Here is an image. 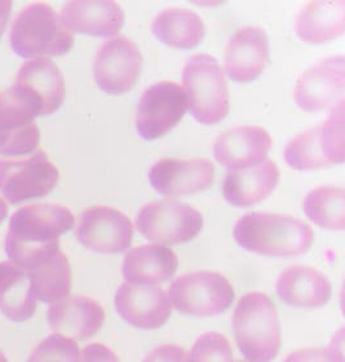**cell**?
<instances>
[{
    "label": "cell",
    "mask_w": 345,
    "mask_h": 362,
    "mask_svg": "<svg viewBox=\"0 0 345 362\" xmlns=\"http://www.w3.org/2000/svg\"><path fill=\"white\" fill-rule=\"evenodd\" d=\"M76 218L57 204L25 206L11 216L6 235L9 262L28 269L60 249V235L74 228Z\"/></svg>",
    "instance_id": "cell-1"
},
{
    "label": "cell",
    "mask_w": 345,
    "mask_h": 362,
    "mask_svg": "<svg viewBox=\"0 0 345 362\" xmlns=\"http://www.w3.org/2000/svg\"><path fill=\"white\" fill-rule=\"evenodd\" d=\"M234 240L259 255L299 257L312 247L313 229L298 218L281 214L250 212L234 226Z\"/></svg>",
    "instance_id": "cell-2"
},
{
    "label": "cell",
    "mask_w": 345,
    "mask_h": 362,
    "mask_svg": "<svg viewBox=\"0 0 345 362\" xmlns=\"http://www.w3.org/2000/svg\"><path fill=\"white\" fill-rule=\"evenodd\" d=\"M237 346L248 362H270L281 351V325L273 302L263 293L243 295L232 318Z\"/></svg>",
    "instance_id": "cell-3"
},
{
    "label": "cell",
    "mask_w": 345,
    "mask_h": 362,
    "mask_svg": "<svg viewBox=\"0 0 345 362\" xmlns=\"http://www.w3.org/2000/svg\"><path fill=\"white\" fill-rule=\"evenodd\" d=\"M12 49L23 59L60 56L74 45V37L47 3H33L17 15L9 35Z\"/></svg>",
    "instance_id": "cell-4"
},
{
    "label": "cell",
    "mask_w": 345,
    "mask_h": 362,
    "mask_svg": "<svg viewBox=\"0 0 345 362\" xmlns=\"http://www.w3.org/2000/svg\"><path fill=\"white\" fill-rule=\"evenodd\" d=\"M189 110L203 124H216L229 112V90L218 61L206 53L189 59L182 71Z\"/></svg>",
    "instance_id": "cell-5"
},
{
    "label": "cell",
    "mask_w": 345,
    "mask_h": 362,
    "mask_svg": "<svg viewBox=\"0 0 345 362\" xmlns=\"http://www.w3.org/2000/svg\"><path fill=\"white\" fill-rule=\"evenodd\" d=\"M344 100L326 121L286 145V163L295 170H315L345 160Z\"/></svg>",
    "instance_id": "cell-6"
},
{
    "label": "cell",
    "mask_w": 345,
    "mask_h": 362,
    "mask_svg": "<svg viewBox=\"0 0 345 362\" xmlns=\"http://www.w3.org/2000/svg\"><path fill=\"white\" fill-rule=\"evenodd\" d=\"M168 299L176 310L190 316H218L232 307L234 290L216 272H192L175 279Z\"/></svg>",
    "instance_id": "cell-7"
},
{
    "label": "cell",
    "mask_w": 345,
    "mask_h": 362,
    "mask_svg": "<svg viewBox=\"0 0 345 362\" xmlns=\"http://www.w3.org/2000/svg\"><path fill=\"white\" fill-rule=\"evenodd\" d=\"M139 232L159 245H181L194 240L203 228L201 212L172 199L145 204L136 218Z\"/></svg>",
    "instance_id": "cell-8"
},
{
    "label": "cell",
    "mask_w": 345,
    "mask_h": 362,
    "mask_svg": "<svg viewBox=\"0 0 345 362\" xmlns=\"http://www.w3.org/2000/svg\"><path fill=\"white\" fill-rule=\"evenodd\" d=\"M60 173L45 151L29 158L0 159V193L18 204L48 196L59 184Z\"/></svg>",
    "instance_id": "cell-9"
},
{
    "label": "cell",
    "mask_w": 345,
    "mask_h": 362,
    "mask_svg": "<svg viewBox=\"0 0 345 362\" xmlns=\"http://www.w3.org/2000/svg\"><path fill=\"white\" fill-rule=\"evenodd\" d=\"M188 109L180 84L162 81L144 90L136 112V129L144 140H156L168 134Z\"/></svg>",
    "instance_id": "cell-10"
},
{
    "label": "cell",
    "mask_w": 345,
    "mask_h": 362,
    "mask_svg": "<svg viewBox=\"0 0 345 362\" xmlns=\"http://www.w3.org/2000/svg\"><path fill=\"white\" fill-rule=\"evenodd\" d=\"M16 93L37 117L60 109L65 98V81L59 66L45 57L25 62L17 73Z\"/></svg>",
    "instance_id": "cell-11"
},
{
    "label": "cell",
    "mask_w": 345,
    "mask_h": 362,
    "mask_svg": "<svg viewBox=\"0 0 345 362\" xmlns=\"http://www.w3.org/2000/svg\"><path fill=\"white\" fill-rule=\"evenodd\" d=\"M141 69V52L135 42L126 37L105 42L100 47L93 62L95 81L109 95H122L132 90Z\"/></svg>",
    "instance_id": "cell-12"
},
{
    "label": "cell",
    "mask_w": 345,
    "mask_h": 362,
    "mask_svg": "<svg viewBox=\"0 0 345 362\" xmlns=\"http://www.w3.org/2000/svg\"><path fill=\"white\" fill-rule=\"evenodd\" d=\"M76 237L88 250L118 254L129 249L134 226L123 212L107 206H93L81 214Z\"/></svg>",
    "instance_id": "cell-13"
},
{
    "label": "cell",
    "mask_w": 345,
    "mask_h": 362,
    "mask_svg": "<svg viewBox=\"0 0 345 362\" xmlns=\"http://www.w3.org/2000/svg\"><path fill=\"white\" fill-rule=\"evenodd\" d=\"M344 56H331L301 74L293 96L303 110L318 112L335 105L338 100H344Z\"/></svg>",
    "instance_id": "cell-14"
},
{
    "label": "cell",
    "mask_w": 345,
    "mask_h": 362,
    "mask_svg": "<svg viewBox=\"0 0 345 362\" xmlns=\"http://www.w3.org/2000/svg\"><path fill=\"white\" fill-rule=\"evenodd\" d=\"M115 310L137 329L156 330L168 321L172 305L160 287L124 282L115 294Z\"/></svg>",
    "instance_id": "cell-15"
},
{
    "label": "cell",
    "mask_w": 345,
    "mask_h": 362,
    "mask_svg": "<svg viewBox=\"0 0 345 362\" xmlns=\"http://www.w3.org/2000/svg\"><path fill=\"white\" fill-rule=\"evenodd\" d=\"M149 181L163 196H188L214 185L215 167L207 159H160L151 166Z\"/></svg>",
    "instance_id": "cell-16"
},
{
    "label": "cell",
    "mask_w": 345,
    "mask_h": 362,
    "mask_svg": "<svg viewBox=\"0 0 345 362\" xmlns=\"http://www.w3.org/2000/svg\"><path fill=\"white\" fill-rule=\"evenodd\" d=\"M35 115L12 87L0 92V154L25 156L38 148Z\"/></svg>",
    "instance_id": "cell-17"
},
{
    "label": "cell",
    "mask_w": 345,
    "mask_h": 362,
    "mask_svg": "<svg viewBox=\"0 0 345 362\" xmlns=\"http://www.w3.org/2000/svg\"><path fill=\"white\" fill-rule=\"evenodd\" d=\"M47 320L56 334L83 341L101 330L105 322V310L90 296L74 295L51 304Z\"/></svg>",
    "instance_id": "cell-18"
},
{
    "label": "cell",
    "mask_w": 345,
    "mask_h": 362,
    "mask_svg": "<svg viewBox=\"0 0 345 362\" xmlns=\"http://www.w3.org/2000/svg\"><path fill=\"white\" fill-rule=\"evenodd\" d=\"M269 61V40L265 31L256 26H246L235 31L226 51L228 76L240 83L256 79Z\"/></svg>",
    "instance_id": "cell-19"
},
{
    "label": "cell",
    "mask_w": 345,
    "mask_h": 362,
    "mask_svg": "<svg viewBox=\"0 0 345 362\" xmlns=\"http://www.w3.org/2000/svg\"><path fill=\"white\" fill-rule=\"evenodd\" d=\"M271 148V137L267 129L245 126L226 131L214 145V156L228 168H247L262 163Z\"/></svg>",
    "instance_id": "cell-20"
},
{
    "label": "cell",
    "mask_w": 345,
    "mask_h": 362,
    "mask_svg": "<svg viewBox=\"0 0 345 362\" xmlns=\"http://www.w3.org/2000/svg\"><path fill=\"white\" fill-rule=\"evenodd\" d=\"M61 23L69 31L93 37H112L123 28L124 12L115 1H69L61 11Z\"/></svg>",
    "instance_id": "cell-21"
},
{
    "label": "cell",
    "mask_w": 345,
    "mask_h": 362,
    "mask_svg": "<svg viewBox=\"0 0 345 362\" xmlns=\"http://www.w3.org/2000/svg\"><path fill=\"white\" fill-rule=\"evenodd\" d=\"M279 168L273 160L234 170L226 175L223 194L229 204L248 207L260 204L273 193L279 182Z\"/></svg>",
    "instance_id": "cell-22"
},
{
    "label": "cell",
    "mask_w": 345,
    "mask_h": 362,
    "mask_svg": "<svg viewBox=\"0 0 345 362\" xmlns=\"http://www.w3.org/2000/svg\"><path fill=\"white\" fill-rule=\"evenodd\" d=\"M276 291L281 300L299 308H318L330 300V281L310 267L293 265L279 274Z\"/></svg>",
    "instance_id": "cell-23"
},
{
    "label": "cell",
    "mask_w": 345,
    "mask_h": 362,
    "mask_svg": "<svg viewBox=\"0 0 345 362\" xmlns=\"http://www.w3.org/2000/svg\"><path fill=\"white\" fill-rule=\"evenodd\" d=\"M179 268V259L172 250L162 245H144L126 254L122 273L135 285H156L170 279Z\"/></svg>",
    "instance_id": "cell-24"
},
{
    "label": "cell",
    "mask_w": 345,
    "mask_h": 362,
    "mask_svg": "<svg viewBox=\"0 0 345 362\" xmlns=\"http://www.w3.org/2000/svg\"><path fill=\"white\" fill-rule=\"evenodd\" d=\"M296 34L310 45H321L340 37L345 30V3L312 1L296 18Z\"/></svg>",
    "instance_id": "cell-25"
},
{
    "label": "cell",
    "mask_w": 345,
    "mask_h": 362,
    "mask_svg": "<svg viewBox=\"0 0 345 362\" xmlns=\"http://www.w3.org/2000/svg\"><path fill=\"white\" fill-rule=\"evenodd\" d=\"M37 304L28 272L12 262L0 263V312L13 322H25Z\"/></svg>",
    "instance_id": "cell-26"
},
{
    "label": "cell",
    "mask_w": 345,
    "mask_h": 362,
    "mask_svg": "<svg viewBox=\"0 0 345 362\" xmlns=\"http://www.w3.org/2000/svg\"><path fill=\"white\" fill-rule=\"evenodd\" d=\"M25 271L29 274L37 300L53 304L68 298L71 291V268L68 257L61 250Z\"/></svg>",
    "instance_id": "cell-27"
},
{
    "label": "cell",
    "mask_w": 345,
    "mask_h": 362,
    "mask_svg": "<svg viewBox=\"0 0 345 362\" xmlns=\"http://www.w3.org/2000/svg\"><path fill=\"white\" fill-rule=\"evenodd\" d=\"M151 30L162 43L180 49L194 48L202 42L206 33L202 18L185 8L162 11L154 18Z\"/></svg>",
    "instance_id": "cell-28"
},
{
    "label": "cell",
    "mask_w": 345,
    "mask_h": 362,
    "mask_svg": "<svg viewBox=\"0 0 345 362\" xmlns=\"http://www.w3.org/2000/svg\"><path fill=\"white\" fill-rule=\"evenodd\" d=\"M308 219L330 230H344L345 192L338 187H321L312 190L303 202Z\"/></svg>",
    "instance_id": "cell-29"
},
{
    "label": "cell",
    "mask_w": 345,
    "mask_h": 362,
    "mask_svg": "<svg viewBox=\"0 0 345 362\" xmlns=\"http://www.w3.org/2000/svg\"><path fill=\"white\" fill-rule=\"evenodd\" d=\"M81 352L76 340L52 334L39 343L28 362H79Z\"/></svg>",
    "instance_id": "cell-30"
},
{
    "label": "cell",
    "mask_w": 345,
    "mask_h": 362,
    "mask_svg": "<svg viewBox=\"0 0 345 362\" xmlns=\"http://www.w3.org/2000/svg\"><path fill=\"white\" fill-rule=\"evenodd\" d=\"M187 362H233L230 343L218 332H206L195 341Z\"/></svg>",
    "instance_id": "cell-31"
},
{
    "label": "cell",
    "mask_w": 345,
    "mask_h": 362,
    "mask_svg": "<svg viewBox=\"0 0 345 362\" xmlns=\"http://www.w3.org/2000/svg\"><path fill=\"white\" fill-rule=\"evenodd\" d=\"M283 362H345L343 332L327 348L299 349L287 356Z\"/></svg>",
    "instance_id": "cell-32"
},
{
    "label": "cell",
    "mask_w": 345,
    "mask_h": 362,
    "mask_svg": "<svg viewBox=\"0 0 345 362\" xmlns=\"http://www.w3.org/2000/svg\"><path fill=\"white\" fill-rule=\"evenodd\" d=\"M187 351L175 344H165L151 351L143 362H187Z\"/></svg>",
    "instance_id": "cell-33"
},
{
    "label": "cell",
    "mask_w": 345,
    "mask_h": 362,
    "mask_svg": "<svg viewBox=\"0 0 345 362\" xmlns=\"http://www.w3.org/2000/svg\"><path fill=\"white\" fill-rule=\"evenodd\" d=\"M79 362H120L119 358L110 348L101 343H92L84 347L81 352Z\"/></svg>",
    "instance_id": "cell-34"
},
{
    "label": "cell",
    "mask_w": 345,
    "mask_h": 362,
    "mask_svg": "<svg viewBox=\"0 0 345 362\" xmlns=\"http://www.w3.org/2000/svg\"><path fill=\"white\" fill-rule=\"evenodd\" d=\"M11 9H12V1H9V0L0 1V37L3 35V33L7 28Z\"/></svg>",
    "instance_id": "cell-35"
},
{
    "label": "cell",
    "mask_w": 345,
    "mask_h": 362,
    "mask_svg": "<svg viewBox=\"0 0 345 362\" xmlns=\"http://www.w3.org/2000/svg\"><path fill=\"white\" fill-rule=\"evenodd\" d=\"M8 215V206L3 198H0V223H3L4 219L7 218Z\"/></svg>",
    "instance_id": "cell-36"
},
{
    "label": "cell",
    "mask_w": 345,
    "mask_h": 362,
    "mask_svg": "<svg viewBox=\"0 0 345 362\" xmlns=\"http://www.w3.org/2000/svg\"><path fill=\"white\" fill-rule=\"evenodd\" d=\"M0 362H8L7 358H6V356L3 355V352L0 351Z\"/></svg>",
    "instance_id": "cell-37"
},
{
    "label": "cell",
    "mask_w": 345,
    "mask_h": 362,
    "mask_svg": "<svg viewBox=\"0 0 345 362\" xmlns=\"http://www.w3.org/2000/svg\"><path fill=\"white\" fill-rule=\"evenodd\" d=\"M237 362H242V361H237Z\"/></svg>",
    "instance_id": "cell-38"
}]
</instances>
